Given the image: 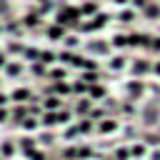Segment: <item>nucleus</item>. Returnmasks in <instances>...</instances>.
<instances>
[{
    "mask_svg": "<svg viewBox=\"0 0 160 160\" xmlns=\"http://www.w3.org/2000/svg\"><path fill=\"white\" fill-rule=\"evenodd\" d=\"M5 62H8V52L0 50V68H5Z\"/></svg>",
    "mask_w": 160,
    "mask_h": 160,
    "instance_id": "obj_43",
    "label": "nucleus"
},
{
    "mask_svg": "<svg viewBox=\"0 0 160 160\" xmlns=\"http://www.w3.org/2000/svg\"><path fill=\"white\" fill-rule=\"evenodd\" d=\"M88 50L95 52V55H108V52H110V45L102 42V40H90V42H88Z\"/></svg>",
    "mask_w": 160,
    "mask_h": 160,
    "instance_id": "obj_8",
    "label": "nucleus"
},
{
    "mask_svg": "<svg viewBox=\"0 0 160 160\" xmlns=\"http://www.w3.org/2000/svg\"><path fill=\"white\" fill-rule=\"evenodd\" d=\"M20 128H22V130H35V128H40V120H38L35 115H28V118L20 122Z\"/></svg>",
    "mask_w": 160,
    "mask_h": 160,
    "instance_id": "obj_21",
    "label": "nucleus"
},
{
    "mask_svg": "<svg viewBox=\"0 0 160 160\" xmlns=\"http://www.w3.org/2000/svg\"><path fill=\"white\" fill-rule=\"evenodd\" d=\"M108 20H110L108 12H98V15L90 18V22H80L78 30H80V32H95V30H102V28L108 25Z\"/></svg>",
    "mask_w": 160,
    "mask_h": 160,
    "instance_id": "obj_2",
    "label": "nucleus"
},
{
    "mask_svg": "<svg viewBox=\"0 0 160 160\" xmlns=\"http://www.w3.org/2000/svg\"><path fill=\"white\" fill-rule=\"evenodd\" d=\"M88 95H90V100H102V98L108 95V90H105L102 85L92 82V85H88Z\"/></svg>",
    "mask_w": 160,
    "mask_h": 160,
    "instance_id": "obj_11",
    "label": "nucleus"
},
{
    "mask_svg": "<svg viewBox=\"0 0 160 160\" xmlns=\"http://www.w3.org/2000/svg\"><path fill=\"white\" fill-rule=\"evenodd\" d=\"M80 10L78 8H72V5H60V10H58V15H55V22L58 25H62V28H78L80 25Z\"/></svg>",
    "mask_w": 160,
    "mask_h": 160,
    "instance_id": "obj_1",
    "label": "nucleus"
},
{
    "mask_svg": "<svg viewBox=\"0 0 160 160\" xmlns=\"http://www.w3.org/2000/svg\"><path fill=\"white\" fill-rule=\"evenodd\" d=\"M22 55H25V60L35 62V60L40 58V50H35V48H25V50H22Z\"/></svg>",
    "mask_w": 160,
    "mask_h": 160,
    "instance_id": "obj_31",
    "label": "nucleus"
},
{
    "mask_svg": "<svg viewBox=\"0 0 160 160\" xmlns=\"http://www.w3.org/2000/svg\"><path fill=\"white\" fill-rule=\"evenodd\" d=\"M150 72H155V75H160V60H158V62H152V70H150Z\"/></svg>",
    "mask_w": 160,
    "mask_h": 160,
    "instance_id": "obj_44",
    "label": "nucleus"
},
{
    "mask_svg": "<svg viewBox=\"0 0 160 160\" xmlns=\"http://www.w3.org/2000/svg\"><path fill=\"white\" fill-rule=\"evenodd\" d=\"M42 108H45V110H60V108H62V100H60L58 95H48L45 102H42Z\"/></svg>",
    "mask_w": 160,
    "mask_h": 160,
    "instance_id": "obj_14",
    "label": "nucleus"
},
{
    "mask_svg": "<svg viewBox=\"0 0 160 160\" xmlns=\"http://www.w3.org/2000/svg\"><path fill=\"white\" fill-rule=\"evenodd\" d=\"M115 5H125V2H130V0H112Z\"/></svg>",
    "mask_w": 160,
    "mask_h": 160,
    "instance_id": "obj_47",
    "label": "nucleus"
},
{
    "mask_svg": "<svg viewBox=\"0 0 160 160\" xmlns=\"http://www.w3.org/2000/svg\"><path fill=\"white\" fill-rule=\"evenodd\" d=\"M20 150H22V152H25V155H30V152H32V150H35V140H32V138H30V135H25V138H22V140H20Z\"/></svg>",
    "mask_w": 160,
    "mask_h": 160,
    "instance_id": "obj_22",
    "label": "nucleus"
},
{
    "mask_svg": "<svg viewBox=\"0 0 160 160\" xmlns=\"http://www.w3.org/2000/svg\"><path fill=\"white\" fill-rule=\"evenodd\" d=\"M150 70H152V62L145 60V58H135V60L130 62V72H132L135 78H142V75H148Z\"/></svg>",
    "mask_w": 160,
    "mask_h": 160,
    "instance_id": "obj_3",
    "label": "nucleus"
},
{
    "mask_svg": "<svg viewBox=\"0 0 160 160\" xmlns=\"http://www.w3.org/2000/svg\"><path fill=\"white\" fill-rule=\"evenodd\" d=\"M28 158H30V160H48V155H45V152H38V150H32Z\"/></svg>",
    "mask_w": 160,
    "mask_h": 160,
    "instance_id": "obj_38",
    "label": "nucleus"
},
{
    "mask_svg": "<svg viewBox=\"0 0 160 160\" xmlns=\"http://www.w3.org/2000/svg\"><path fill=\"white\" fill-rule=\"evenodd\" d=\"M70 88H72V92H78V95H80V92H88V82H75V85H70Z\"/></svg>",
    "mask_w": 160,
    "mask_h": 160,
    "instance_id": "obj_34",
    "label": "nucleus"
},
{
    "mask_svg": "<svg viewBox=\"0 0 160 160\" xmlns=\"http://www.w3.org/2000/svg\"><path fill=\"white\" fill-rule=\"evenodd\" d=\"M142 142L145 145H160V135L158 132H145L142 135Z\"/></svg>",
    "mask_w": 160,
    "mask_h": 160,
    "instance_id": "obj_30",
    "label": "nucleus"
},
{
    "mask_svg": "<svg viewBox=\"0 0 160 160\" xmlns=\"http://www.w3.org/2000/svg\"><path fill=\"white\" fill-rule=\"evenodd\" d=\"M110 48H118V50H122V48H130V42H128V35H122V32H120V35H115Z\"/></svg>",
    "mask_w": 160,
    "mask_h": 160,
    "instance_id": "obj_23",
    "label": "nucleus"
},
{
    "mask_svg": "<svg viewBox=\"0 0 160 160\" xmlns=\"http://www.w3.org/2000/svg\"><path fill=\"white\" fill-rule=\"evenodd\" d=\"M132 2V8H138V10H145L148 5H150V0H130Z\"/></svg>",
    "mask_w": 160,
    "mask_h": 160,
    "instance_id": "obj_37",
    "label": "nucleus"
},
{
    "mask_svg": "<svg viewBox=\"0 0 160 160\" xmlns=\"http://www.w3.org/2000/svg\"><path fill=\"white\" fill-rule=\"evenodd\" d=\"M135 18H138V12H135V10H120V15H118V20H120L122 25H132V22H135Z\"/></svg>",
    "mask_w": 160,
    "mask_h": 160,
    "instance_id": "obj_15",
    "label": "nucleus"
},
{
    "mask_svg": "<svg viewBox=\"0 0 160 160\" xmlns=\"http://www.w3.org/2000/svg\"><path fill=\"white\" fill-rule=\"evenodd\" d=\"M148 50L158 55V52H160V38H152V40H150V48H148Z\"/></svg>",
    "mask_w": 160,
    "mask_h": 160,
    "instance_id": "obj_35",
    "label": "nucleus"
},
{
    "mask_svg": "<svg viewBox=\"0 0 160 160\" xmlns=\"http://www.w3.org/2000/svg\"><path fill=\"white\" fill-rule=\"evenodd\" d=\"M28 115H30V112H28V108H25L22 102H18V105L12 108V112H10V118H12V122H15V125H20Z\"/></svg>",
    "mask_w": 160,
    "mask_h": 160,
    "instance_id": "obj_9",
    "label": "nucleus"
},
{
    "mask_svg": "<svg viewBox=\"0 0 160 160\" xmlns=\"http://www.w3.org/2000/svg\"><path fill=\"white\" fill-rule=\"evenodd\" d=\"M142 12H145V18H148V20H160V2L150 0V5H148Z\"/></svg>",
    "mask_w": 160,
    "mask_h": 160,
    "instance_id": "obj_12",
    "label": "nucleus"
},
{
    "mask_svg": "<svg viewBox=\"0 0 160 160\" xmlns=\"http://www.w3.org/2000/svg\"><path fill=\"white\" fill-rule=\"evenodd\" d=\"M8 100H10V98H8V95H5V92H0V108H2V105H5V102H8Z\"/></svg>",
    "mask_w": 160,
    "mask_h": 160,
    "instance_id": "obj_45",
    "label": "nucleus"
},
{
    "mask_svg": "<svg viewBox=\"0 0 160 160\" xmlns=\"http://www.w3.org/2000/svg\"><path fill=\"white\" fill-rule=\"evenodd\" d=\"M75 135H80V130H78V125H72V128H68V132H65V138L70 140V138H75Z\"/></svg>",
    "mask_w": 160,
    "mask_h": 160,
    "instance_id": "obj_40",
    "label": "nucleus"
},
{
    "mask_svg": "<svg viewBox=\"0 0 160 160\" xmlns=\"http://www.w3.org/2000/svg\"><path fill=\"white\" fill-rule=\"evenodd\" d=\"M0 160H2V155H0Z\"/></svg>",
    "mask_w": 160,
    "mask_h": 160,
    "instance_id": "obj_49",
    "label": "nucleus"
},
{
    "mask_svg": "<svg viewBox=\"0 0 160 160\" xmlns=\"http://www.w3.org/2000/svg\"><path fill=\"white\" fill-rule=\"evenodd\" d=\"M12 152H15V142H12L10 138L2 140V142H0V155H2V158H10Z\"/></svg>",
    "mask_w": 160,
    "mask_h": 160,
    "instance_id": "obj_19",
    "label": "nucleus"
},
{
    "mask_svg": "<svg viewBox=\"0 0 160 160\" xmlns=\"http://www.w3.org/2000/svg\"><path fill=\"white\" fill-rule=\"evenodd\" d=\"M52 140H55L52 132H42V135H40V142H42V145H52Z\"/></svg>",
    "mask_w": 160,
    "mask_h": 160,
    "instance_id": "obj_36",
    "label": "nucleus"
},
{
    "mask_svg": "<svg viewBox=\"0 0 160 160\" xmlns=\"http://www.w3.org/2000/svg\"><path fill=\"white\" fill-rule=\"evenodd\" d=\"M42 125H60V120H58V110H48L45 115H42Z\"/></svg>",
    "mask_w": 160,
    "mask_h": 160,
    "instance_id": "obj_20",
    "label": "nucleus"
},
{
    "mask_svg": "<svg viewBox=\"0 0 160 160\" xmlns=\"http://www.w3.org/2000/svg\"><path fill=\"white\" fill-rule=\"evenodd\" d=\"M125 65H128V58H125V55H115V58H110V70L120 72V70H125Z\"/></svg>",
    "mask_w": 160,
    "mask_h": 160,
    "instance_id": "obj_13",
    "label": "nucleus"
},
{
    "mask_svg": "<svg viewBox=\"0 0 160 160\" xmlns=\"http://www.w3.org/2000/svg\"><path fill=\"white\" fill-rule=\"evenodd\" d=\"M75 112L88 118V112H90V98H82V100H78V102H75Z\"/></svg>",
    "mask_w": 160,
    "mask_h": 160,
    "instance_id": "obj_18",
    "label": "nucleus"
},
{
    "mask_svg": "<svg viewBox=\"0 0 160 160\" xmlns=\"http://www.w3.org/2000/svg\"><path fill=\"white\" fill-rule=\"evenodd\" d=\"M40 2H50V0H40Z\"/></svg>",
    "mask_w": 160,
    "mask_h": 160,
    "instance_id": "obj_48",
    "label": "nucleus"
},
{
    "mask_svg": "<svg viewBox=\"0 0 160 160\" xmlns=\"http://www.w3.org/2000/svg\"><path fill=\"white\" fill-rule=\"evenodd\" d=\"M125 90H128L130 100H140L142 92H145V85H142V80H130V82L125 85Z\"/></svg>",
    "mask_w": 160,
    "mask_h": 160,
    "instance_id": "obj_5",
    "label": "nucleus"
},
{
    "mask_svg": "<svg viewBox=\"0 0 160 160\" xmlns=\"http://www.w3.org/2000/svg\"><path fill=\"white\" fill-rule=\"evenodd\" d=\"M45 68H48V65H42L40 60H35L30 70H32V75H35V78H42V75H48V70H45Z\"/></svg>",
    "mask_w": 160,
    "mask_h": 160,
    "instance_id": "obj_26",
    "label": "nucleus"
},
{
    "mask_svg": "<svg viewBox=\"0 0 160 160\" xmlns=\"http://www.w3.org/2000/svg\"><path fill=\"white\" fill-rule=\"evenodd\" d=\"M62 42H65V48H68V50H72V48H78V42H80V40H78V35H65V38H62Z\"/></svg>",
    "mask_w": 160,
    "mask_h": 160,
    "instance_id": "obj_32",
    "label": "nucleus"
},
{
    "mask_svg": "<svg viewBox=\"0 0 160 160\" xmlns=\"http://www.w3.org/2000/svg\"><path fill=\"white\" fill-rule=\"evenodd\" d=\"M42 65H52L55 60H58V52H52V50H40V58H38Z\"/></svg>",
    "mask_w": 160,
    "mask_h": 160,
    "instance_id": "obj_17",
    "label": "nucleus"
},
{
    "mask_svg": "<svg viewBox=\"0 0 160 160\" xmlns=\"http://www.w3.org/2000/svg\"><path fill=\"white\" fill-rule=\"evenodd\" d=\"M20 62H5V72L10 75V78H15V75H20Z\"/></svg>",
    "mask_w": 160,
    "mask_h": 160,
    "instance_id": "obj_29",
    "label": "nucleus"
},
{
    "mask_svg": "<svg viewBox=\"0 0 160 160\" xmlns=\"http://www.w3.org/2000/svg\"><path fill=\"white\" fill-rule=\"evenodd\" d=\"M138 132H135V128H125V138H135Z\"/></svg>",
    "mask_w": 160,
    "mask_h": 160,
    "instance_id": "obj_42",
    "label": "nucleus"
},
{
    "mask_svg": "<svg viewBox=\"0 0 160 160\" xmlns=\"http://www.w3.org/2000/svg\"><path fill=\"white\" fill-rule=\"evenodd\" d=\"M150 160H160V150H158V152H152V158H150Z\"/></svg>",
    "mask_w": 160,
    "mask_h": 160,
    "instance_id": "obj_46",
    "label": "nucleus"
},
{
    "mask_svg": "<svg viewBox=\"0 0 160 160\" xmlns=\"http://www.w3.org/2000/svg\"><path fill=\"white\" fill-rule=\"evenodd\" d=\"M65 75H68V70H65V68H52V70L48 72V78H50L52 82H58V80H65Z\"/></svg>",
    "mask_w": 160,
    "mask_h": 160,
    "instance_id": "obj_24",
    "label": "nucleus"
},
{
    "mask_svg": "<svg viewBox=\"0 0 160 160\" xmlns=\"http://www.w3.org/2000/svg\"><path fill=\"white\" fill-rule=\"evenodd\" d=\"M98 130H100V132H112V130H118V120H112V118H105V120H100Z\"/></svg>",
    "mask_w": 160,
    "mask_h": 160,
    "instance_id": "obj_16",
    "label": "nucleus"
},
{
    "mask_svg": "<svg viewBox=\"0 0 160 160\" xmlns=\"http://www.w3.org/2000/svg\"><path fill=\"white\" fill-rule=\"evenodd\" d=\"M142 155H145V142L130 145V158H142Z\"/></svg>",
    "mask_w": 160,
    "mask_h": 160,
    "instance_id": "obj_27",
    "label": "nucleus"
},
{
    "mask_svg": "<svg viewBox=\"0 0 160 160\" xmlns=\"http://www.w3.org/2000/svg\"><path fill=\"white\" fill-rule=\"evenodd\" d=\"M32 98V92L28 90V88H15L12 92H10V100H15V102H28Z\"/></svg>",
    "mask_w": 160,
    "mask_h": 160,
    "instance_id": "obj_10",
    "label": "nucleus"
},
{
    "mask_svg": "<svg viewBox=\"0 0 160 160\" xmlns=\"http://www.w3.org/2000/svg\"><path fill=\"white\" fill-rule=\"evenodd\" d=\"M22 50H25V45H22V42L10 40V45H8V52H10V55H22Z\"/></svg>",
    "mask_w": 160,
    "mask_h": 160,
    "instance_id": "obj_28",
    "label": "nucleus"
},
{
    "mask_svg": "<svg viewBox=\"0 0 160 160\" xmlns=\"http://www.w3.org/2000/svg\"><path fill=\"white\" fill-rule=\"evenodd\" d=\"M45 35H48V40H52V42H58V40H62L65 35H68V28H62V25H50L48 30H45Z\"/></svg>",
    "mask_w": 160,
    "mask_h": 160,
    "instance_id": "obj_6",
    "label": "nucleus"
},
{
    "mask_svg": "<svg viewBox=\"0 0 160 160\" xmlns=\"http://www.w3.org/2000/svg\"><path fill=\"white\" fill-rule=\"evenodd\" d=\"M78 130H80V135H88V132H92V120H90V118H82V120L78 122Z\"/></svg>",
    "mask_w": 160,
    "mask_h": 160,
    "instance_id": "obj_25",
    "label": "nucleus"
},
{
    "mask_svg": "<svg viewBox=\"0 0 160 160\" xmlns=\"http://www.w3.org/2000/svg\"><path fill=\"white\" fill-rule=\"evenodd\" d=\"M8 118H10V112H8V110H5V108H0V122H5V120H8Z\"/></svg>",
    "mask_w": 160,
    "mask_h": 160,
    "instance_id": "obj_41",
    "label": "nucleus"
},
{
    "mask_svg": "<svg viewBox=\"0 0 160 160\" xmlns=\"http://www.w3.org/2000/svg\"><path fill=\"white\" fill-rule=\"evenodd\" d=\"M78 10H80V15L92 18V15H98V12H100V2H98V0H85V2L78 8Z\"/></svg>",
    "mask_w": 160,
    "mask_h": 160,
    "instance_id": "obj_7",
    "label": "nucleus"
},
{
    "mask_svg": "<svg viewBox=\"0 0 160 160\" xmlns=\"http://www.w3.org/2000/svg\"><path fill=\"white\" fill-rule=\"evenodd\" d=\"M122 112H125V115H135V105H132V102H125V105H122Z\"/></svg>",
    "mask_w": 160,
    "mask_h": 160,
    "instance_id": "obj_39",
    "label": "nucleus"
},
{
    "mask_svg": "<svg viewBox=\"0 0 160 160\" xmlns=\"http://www.w3.org/2000/svg\"><path fill=\"white\" fill-rule=\"evenodd\" d=\"M115 158L118 160H130V148H118L115 150Z\"/></svg>",
    "mask_w": 160,
    "mask_h": 160,
    "instance_id": "obj_33",
    "label": "nucleus"
},
{
    "mask_svg": "<svg viewBox=\"0 0 160 160\" xmlns=\"http://www.w3.org/2000/svg\"><path fill=\"white\" fill-rule=\"evenodd\" d=\"M40 20H42V15H40L38 10H30V12L22 18V22H20V25H22V28H28V30H38V28H40Z\"/></svg>",
    "mask_w": 160,
    "mask_h": 160,
    "instance_id": "obj_4",
    "label": "nucleus"
}]
</instances>
